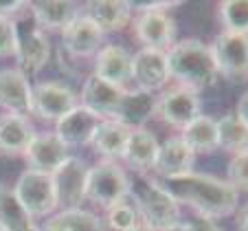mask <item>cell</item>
I'll return each instance as SVG.
<instances>
[{"mask_svg":"<svg viewBox=\"0 0 248 231\" xmlns=\"http://www.w3.org/2000/svg\"><path fill=\"white\" fill-rule=\"evenodd\" d=\"M169 196L178 205H187V207L196 209L198 218H224L237 212L239 207V192L231 187L226 181L216 179L211 174H198V172H189L178 179H167L160 181L156 179Z\"/></svg>","mask_w":248,"mask_h":231,"instance_id":"1","label":"cell"},{"mask_svg":"<svg viewBox=\"0 0 248 231\" xmlns=\"http://www.w3.org/2000/svg\"><path fill=\"white\" fill-rule=\"evenodd\" d=\"M167 66L169 80H176L178 86L191 88L196 93L213 86L220 77L211 47L200 40L173 42V47L167 51Z\"/></svg>","mask_w":248,"mask_h":231,"instance_id":"2","label":"cell"},{"mask_svg":"<svg viewBox=\"0 0 248 231\" xmlns=\"http://www.w3.org/2000/svg\"><path fill=\"white\" fill-rule=\"evenodd\" d=\"M139 214L140 225L152 231H165L180 222V205L169 196V192L152 176H143L139 181H130L127 196Z\"/></svg>","mask_w":248,"mask_h":231,"instance_id":"3","label":"cell"},{"mask_svg":"<svg viewBox=\"0 0 248 231\" xmlns=\"http://www.w3.org/2000/svg\"><path fill=\"white\" fill-rule=\"evenodd\" d=\"M178 2H152V5H132L136 11L134 18V38L143 44V49L154 51H169L176 38V22L167 14V9L176 7Z\"/></svg>","mask_w":248,"mask_h":231,"instance_id":"4","label":"cell"},{"mask_svg":"<svg viewBox=\"0 0 248 231\" xmlns=\"http://www.w3.org/2000/svg\"><path fill=\"white\" fill-rule=\"evenodd\" d=\"M130 196V176L117 161L101 159L88 170L86 198L94 205L108 209Z\"/></svg>","mask_w":248,"mask_h":231,"instance_id":"5","label":"cell"},{"mask_svg":"<svg viewBox=\"0 0 248 231\" xmlns=\"http://www.w3.org/2000/svg\"><path fill=\"white\" fill-rule=\"evenodd\" d=\"M29 11V7H27ZM16 60L18 68L29 75V73H38L44 68V64L51 57V42H48L46 33L38 27L33 16H16Z\"/></svg>","mask_w":248,"mask_h":231,"instance_id":"6","label":"cell"},{"mask_svg":"<svg viewBox=\"0 0 248 231\" xmlns=\"http://www.w3.org/2000/svg\"><path fill=\"white\" fill-rule=\"evenodd\" d=\"M14 194L33 220L35 218L51 216L60 207L55 183H53V174H44V172H35L27 167L20 174L18 183L14 187Z\"/></svg>","mask_w":248,"mask_h":231,"instance_id":"7","label":"cell"},{"mask_svg":"<svg viewBox=\"0 0 248 231\" xmlns=\"http://www.w3.org/2000/svg\"><path fill=\"white\" fill-rule=\"evenodd\" d=\"M211 53L217 66V75L237 84L248 80V35L222 31L211 44Z\"/></svg>","mask_w":248,"mask_h":231,"instance_id":"8","label":"cell"},{"mask_svg":"<svg viewBox=\"0 0 248 231\" xmlns=\"http://www.w3.org/2000/svg\"><path fill=\"white\" fill-rule=\"evenodd\" d=\"M202 115V99L196 90L173 86L156 95V117L167 126L183 130L185 126Z\"/></svg>","mask_w":248,"mask_h":231,"instance_id":"9","label":"cell"},{"mask_svg":"<svg viewBox=\"0 0 248 231\" xmlns=\"http://www.w3.org/2000/svg\"><path fill=\"white\" fill-rule=\"evenodd\" d=\"M79 106L73 88L62 82L46 80L31 86V113L46 121H60L64 115Z\"/></svg>","mask_w":248,"mask_h":231,"instance_id":"10","label":"cell"},{"mask_svg":"<svg viewBox=\"0 0 248 231\" xmlns=\"http://www.w3.org/2000/svg\"><path fill=\"white\" fill-rule=\"evenodd\" d=\"M88 165L77 156H68L62 167L53 174L57 192V203L64 209L81 207L86 200V185H88Z\"/></svg>","mask_w":248,"mask_h":231,"instance_id":"11","label":"cell"},{"mask_svg":"<svg viewBox=\"0 0 248 231\" xmlns=\"http://www.w3.org/2000/svg\"><path fill=\"white\" fill-rule=\"evenodd\" d=\"M103 38H106V33L88 16L81 14V9L75 18L62 29V44H64L66 53L73 57L97 55L103 47Z\"/></svg>","mask_w":248,"mask_h":231,"instance_id":"12","label":"cell"},{"mask_svg":"<svg viewBox=\"0 0 248 231\" xmlns=\"http://www.w3.org/2000/svg\"><path fill=\"white\" fill-rule=\"evenodd\" d=\"M132 82L136 88L147 93H158L169 82L167 51H154V49H140L132 55Z\"/></svg>","mask_w":248,"mask_h":231,"instance_id":"13","label":"cell"},{"mask_svg":"<svg viewBox=\"0 0 248 231\" xmlns=\"http://www.w3.org/2000/svg\"><path fill=\"white\" fill-rule=\"evenodd\" d=\"M68 156V148L60 141L55 132H35L33 141L24 152L29 170L44 172V174H55Z\"/></svg>","mask_w":248,"mask_h":231,"instance_id":"14","label":"cell"},{"mask_svg":"<svg viewBox=\"0 0 248 231\" xmlns=\"http://www.w3.org/2000/svg\"><path fill=\"white\" fill-rule=\"evenodd\" d=\"M193 163H196L193 150L183 141L180 134H173L165 143H160L158 148V156H156L154 163L156 179L167 181L185 176L189 172H193Z\"/></svg>","mask_w":248,"mask_h":231,"instance_id":"15","label":"cell"},{"mask_svg":"<svg viewBox=\"0 0 248 231\" xmlns=\"http://www.w3.org/2000/svg\"><path fill=\"white\" fill-rule=\"evenodd\" d=\"M152 117H156V93H147L140 88H125L112 115V121L121 123L130 130H139Z\"/></svg>","mask_w":248,"mask_h":231,"instance_id":"16","label":"cell"},{"mask_svg":"<svg viewBox=\"0 0 248 231\" xmlns=\"http://www.w3.org/2000/svg\"><path fill=\"white\" fill-rule=\"evenodd\" d=\"M94 75L117 88H127L132 84V53L121 44H103L94 60Z\"/></svg>","mask_w":248,"mask_h":231,"instance_id":"17","label":"cell"},{"mask_svg":"<svg viewBox=\"0 0 248 231\" xmlns=\"http://www.w3.org/2000/svg\"><path fill=\"white\" fill-rule=\"evenodd\" d=\"M101 121L103 119H99L97 115L86 110L84 106H77L68 115H64L60 121H55V134L68 150L70 148L90 146V141H93L94 132H97Z\"/></svg>","mask_w":248,"mask_h":231,"instance_id":"18","label":"cell"},{"mask_svg":"<svg viewBox=\"0 0 248 231\" xmlns=\"http://www.w3.org/2000/svg\"><path fill=\"white\" fill-rule=\"evenodd\" d=\"M0 108L24 117L31 113V82L20 68H0Z\"/></svg>","mask_w":248,"mask_h":231,"instance_id":"19","label":"cell"},{"mask_svg":"<svg viewBox=\"0 0 248 231\" xmlns=\"http://www.w3.org/2000/svg\"><path fill=\"white\" fill-rule=\"evenodd\" d=\"M125 88H117V86L103 82L101 77L93 75L86 77L84 88H81V104L86 110L97 115L99 119H112L114 110H117L119 101L123 97Z\"/></svg>","mask_w":248,"mask_h":231,"instance_id":"20","label":"cell"},{"mask_svg":"<svg viewBox=\"0 0 248 231\" xmlns=\"http://www.w3.org/2000/svg\"><path fill=\"white\" fill-rule=\"evenodd\" d=\"M33 137H35V130L29 117L11 113L0 115V154L24 156Z\"/></svg>","mask_w":248,"mask_h":231,"instance_id":"21","label":"cell"},{"mask_svg":"<svg viewBox=\"0 0 248 231\" xmlns=\"http://www.w3.org/2000/svg\"><path fill=\"white\" fill-rule=\"evenodd\" d=\"M81 14H86L103 33L121 31L132 20V5L125 0H93L81 7Z\"/></svg>","mask_w":248,"mask_h":231,"instance_id":"22","label":"cell"},{"mask_svg":"<svg viewBox=\"0 0 248 231\" xmlns=\"http://www.w3.org/2000/svg\"><path fill=\"white\" fill-rule=\"evenodd\" d=\"M158 148H160V143L154 132L147 130V128H139V130L130 132V139H127L125 152H123L121 159L130 165L132 170L145 174V172L154 170Z\"/></svg>","mask_w":248,"mask_h":231,"instance_id":"23","label":"cell"},{"mask_svg":"<svg viewBox=\"0 0 248 231\" xmlns=\"http://www.w3.org/2000/svg\"><path fill=\"white\" fill-rule=\"evenodd\" d=\"M29 14L42 31L44 29L62 31L79 14V5H75L73 0H38V2H29Z\"/></svg>","mask_w":248,"mask_h":231,"instance_id":"24","label":"cell"},{"mask_svg":"<svg viewBox=\"0 0 248 231\" xmlns=\"http://www.w3.org/2000/svg\"><path fill=\"white\" fill-rule=\"evenodd\" d=\"M130 132H132L130 128L121 126V123L112 121V119H103L99 123L97 132H94L90 146L103 159H108V161L121 159L123 152H125L127 139H130Z\"/></svg>","mask_w":248,"mask_h":231,"instance_id":"25","label":"cell"},{"mask_svg":"<svg viewBox=\"0 0 248 231\" xmlns=\"http://www.w3.org/2000/svg\"><path fill=\"white\" fill-rule=\"evenodd\" d=\"M180 137L193 150V154L216 152L220 148V143H217V119L209 117V115H200L180 130Z\"/></svg>","mask_w":248,"mask_h":231,"instance_id":"26","label":"cell"},{"mask_svg":"<svg viewBox=\"0 0 248 231\" xmlns=\"http://www.w3.org/2000/svg\"><path fill=\"white\" fill-rule=\"evenodd\" d=\"M40 231H103V220L84 207L62 209L44 220Z\"/></svg>","mask_w":248,"mask_h":231,"instance_id":"27","label":"cell"},{"mask_svg":"<svg viewBox=\"0 0 248 231\" xmlns=\"http://www.w3.org/2000/svg\"><path fill=\"white\" fill-rule=\"evenodd\" d=\"M0 229L5 231H40L27 209L20 205L14 189L0 187Z\"/></svg>","mask_w":248,"mask_h":231,"instance_id":"28","label":"cell"},{"mask_svg":"<svg viewBox=\"0 0 248 231\" xmlns=\"http://www.w3.org/2000/svg\"><path fill=\"white\" fill-rule=\"evenodd\" d=\"M217 143L231 154L248 152V126L235 115H224L217 119Z\"/></svg>","mask_w":248,"mask_h":231,"instance_id":"29","label":"cell"},{"mask_svg":"<svg viewBox=\"0 0 248 231\" xmlns=\"http://www.w3.org/2000/svg\"><path fill=\"white\" fill-rule=\"evenodd\" d=\"M217 16L224 31L248 35V0H224L217 7Z\"/></svg>","mask_w":248,"mask_h":231,"instance_id":"30","label":"cell"},{"mask_svg":"<svg viewBox=\"0 0 248 231\" xmlns=\"http://www.w3.org/2000/svg\"><path fill=\"white\" fill-rule=\"evenodd\" d=\"M108 225L114 231H130L139 225V214H136L130 198L108 207Z\"/></svg>","mask_w":248,"mask_h":231,"instance_id":"31","label":"cell"},{"mask_svg":"<svg viewBox=\"0 0 248 231\" xmlns=\"http://www.w3.org/2000/svg\"><path fill=\"white\" fill-rule=\"evenodd\" d=\"M226 183L235 187L237 192H248V152L233 154L226 167Z\"/></svg>","mask_w":248,"mask_h":231,"instance_id":"32","label":"cell"},{"mask_svg":"<svg viewBox=\"0 0 248 231\" xmlns=\"http://www.w3.org/2000/svg\"><path fill=\"white\" fill-rule=\"evenodd\" d=\"M16 55V24L11 18L0 16V57Z\"/></svg>","mask_w":248,"mask_h":231,"instance_id":"33","label":"cell"},{"mask_svg":"<svg viewBox=\"0 0 248 231\" xmlns=\"http://www.w3.org/2000/svg\"><path fill=\"white\" fill-rule=\"evenodd\" d=\"M165 231H222L220 227H216L213 220H206V218H193V220H180L173 227Z\"/></svg>","mask_w":248,"mask_h":231,"instance_id":"34","label":"cell"},{"mask_svg":"<svg viewBox=\"0 0 248 231\" xmlns=\"http://www.w3.org/2000/svg\"><path fill=\"white\" fill-rule=\"evenodd\" d=\"M27 5L29 2H20V0H9V2H2V0H0V16L14 20L20 11L27 9Z\"/></svg>","mask_w":248,"mask_h":231,"instance_id":"35","label":"cell"},{"mask_svg":"<svg viewBox=\"0 0 248 231\" xmlns=\"http://www.w3.org/2000/svg\"><path fill=\"white\" fill-rule=\"evenodd\" d=\"M235 117L248 126V90L237 99V108H235Z\"/></svg>","mask_w":248,"mask_h":231,"instance_id":"36","label":"cell"},{"mask_svg":"<svg viewBox=\"0 0 248 231\" xmlns=\"http://www.w3.org/2000/svg\"><path fill=\"white\" fill-rule=\"evenodd\" d=\"M237 229L248 231V203L244 207H239V212H237Z\"/></svg>","mask_w":248,"mask_h":231,"instance_id":"37","label":"cell"},{"mask_svg":"<svg viewBox=\"0 0 248 231\" xmlns=\"http://www.w3.org/2000/svg\"><path fill=\"white\" fill-rule=\"evenodd\" d=\"M130 231H152V229H150V227H145V225H140V222H139V225H136L134 229H130Z\"/></svg>","mask_w":248,"mask_h":231,"instance_id":"38","label":"cell"},{"mask_svg":"<svg viewBox=\"0 0 248 231\" xmlns=\"http://www.w3.org/2000/svg\"><path fill=\"white\" fill-rule=\"evenodd\" d=\"M0 231H5V229H0Z\"/></svg>","mask_w":248,"mask_h":231,"instance_id":"39","label":"cell"}]
</instances>
